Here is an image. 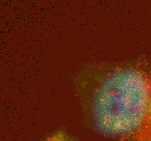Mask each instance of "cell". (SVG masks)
Segmentation results:
<instances>
[{
    "label": "cell",
    "mask_w": 151,
    "mask_h": 141,
    "mask_svg": "<svg viewBox=\"0 0 151 141\" xmlns=\"http://www.w3.org/2000/svg\"><path fill=\"white\" fill-rule=\"evenodd\" d=\"M42 141H75L71 136L64 131H55L53 134L49 135Z\"/></svg>",
    "instance_id": "7a4b0ae2"
},
{
    "label": "cell",
    "mask_w": 151,
    "mask_h": 141,
    "mask_svg": "<svg viewBox=\"0 0 151 141\" xmlns=\"http://www.w3.org/2000/svg\"><path fill=\"white\" fill-rule=\"evenodd\" d=\"M91 127L115 141H151V69L117 67L97 84L88 104Z\"/></svg>",
    "instance_id": "6da1fadb"
}]
</instances>
